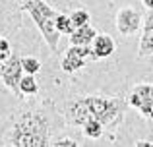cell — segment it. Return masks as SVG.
I'll use <instances>...</instances> for the list:
<instances>
[{
	"instance_id": "cell-1",
	"label": "cell",
	"mask_w": 153,
	"mask_h": 147,
	"mask_svg": "<svg viewBox=\"0 0 153 147\" xmlns=\"http://www.w3.org/2000/svg\"><path fill=\"white\" fill-rule=\"evenodd\" d=\"M10 145L18 147H43L49 143V122L39 112L22 114L10 136Z\"/></svg>"
},
{
	"instance_id": "cell-2",
	"label": "cell",
	"mask_w": 153,
	"mask_h": 147,
	"mask_svg": "<svg viewBox=\"0 0 153 147\" xmlns=\"http://www.w3.org/2000/svg\"><path fill=\"white\" fill-rule=\"evenodd\" d=\"M22 10L31 14L33 21L37 23V27L41 29L47 45H49L51 50L54 52V50L58 49V39H60V33L56 31V16H58V12L52 10L49 4L43 2V0H25Z\"/></svg>"
},
{
	"instance_id": "cell-3",
	"label": "cell",
	"mask_w": 153,
	"mask_h": 147,
	"mask_svg": "<svg viewBox=\"0 0 153 147\" xmlns=\"http://www.w3.org/2000/svg\"><path fill=\"white\" fill-rule=\"evenodd\" d=\"M91 109L93 118L103 122L105 128H114L124 118V103L118 97H103V95H89L85 97Z\"/></svg>"
},
{
	"instance_id": "cell-4",
	"label": "cell",
	"mask_w": 153,
	"mask_h": 147,
	"mask_svg": "<svg viewBox=\"0 0 153 147\" xmlns=\"http://www.w3.org/2000/svg\"><path fill=\"white\" fill-rule=\"evenodd\" d=\"M128 105L146 120H153V83H136L128 95Z\"/></svg>"
},
{
	"instance_id": "cell-5",
	"label": "cell",
	"mask_w": 153,
	"mask_h": 147,
	"mask_svg": "<svg viewBox=\"0 0 153 147\" xmlns=\"http://www.w3.org/2000/svg\"><path fill=\"white\" fill-rule=\"evenodd\" d=\"M85 60H97L91 45H70L60 66H62V70L66 74H74L85 66Z\"/></svg>"
},
{
	"instance_id": "cell-6",
	"label": "cell",
	"mask_w": 153,
	"mask_h": 147,
	"mask_svg": "<svg viewBox=\"0 0 153 147\" xmlns=\"http://www.w3.org/2000/svg\"><path fill=\"white\" fill-rule=\"evenodd\" d=\"M22 72H23V66H22V58L10 54L8 60H4L2 70H0V75H2L6 87H10L18 97H22V91H19V79H22Z\"/></svg>"
},
{
	"instance_id": "cell-7",
	"label": "cell",
	"mask_w": 153,
	"mask_h": 147,
	"mask_svg": "<svg viewBox=\"0 0 153 147\" xmlns=\"http://www.w3.org/2000/svg\"><path fill=\"white\" fill-rule=\"evenodd\" d=\"M142 21H143L142 14L138 10H134V8H120L116 12V29L124 37L136 35V31L140 29Z\"/></svg>"
},
{
	"instance_id": "cell-8",
	"label": "cell",
	"mask_w": 153,
	"mask_h": 147,
	"mask_svg": "<svg viewBox=\"0 0 153 147\" xmlns=\"http://www.w3.org/2000/svg\"><path fill=\"white\" fill-rule=\"evenodd\" d=\"M64 114H66V122L70 126H83L89 118H93L85 97H79V99L70 101L66 105V112H64Z\"/></svg>"
},
{
	"instance_id": "cell-9",
	"label": "cell",
	"mask_w": 153,
	"mask_h": 147,
	"mask_svg": "<svg viewBox=\"0 0 153 147\" xmlns=\"http://www.w3.org/2000/svg\"><path fill=\"white\" fill-rule=\"evenodd\" d=\"M153 54V10L147 12V16L143 18V35L140 41V49H138V56L146 58Z\"/></svg>"
},
{
	"instance_id": "cell-10",
	"label": "cell",
	"mask_w": 153,
	"mask_h": 147,
	"mask_svg": "<svg viewBox=\"0 0 153 147\" xmlns=\"http://www.w3.org/2000/svg\"><path fill=\"white\" fill-rule=\"evenodd\" d=\"M91 49H93V54H95V58H107V56H111L112 52H114V41H112V37L111 35H107V33H103V35H95V39L91 41Z\"/></svg>"
},
{
	"instance_id": "cell-11",
	"label": "cell",
	"mask_w": 153,
	"mask_h": 147,
	"mask_svg": "<svg viewBox=\"0 0 153 147\" xmlns=\"http://www.w3.org/2000/svg\"><path fill=\"white\" fill-rule=\"evenodd\" d=\"M95 35H97V31L93 27H89V23L82 27H76L70 33V45H91Z\"/></svg>"
},
{
	"instance_id": "cell-12",
	"label": "cell",
	"mask_w": 153,
	"mask_h": 147,
	"mask_svg": "<svg viewBox=\"0 0 153 147\" xmlns=\"http://www.w3.org/2000/svg\"><path fill=\"white\" fill-rule=\"evenodd\" d=\"M82 128H83V136L89 137V140H99V137L103 136V132H105L103 122H99L97 118H89Z\"/></svg>"
},
{
	"instance_id": "cell-13",
	"label": "cell",
	"mask_w": 153,
	"mask_h": 147,
	"mask_svg": "<svg viewBox=\"0 0 153 147\" xmlns=\"http://www.w3.org/2000/svg\"><path fill=\"white\" fill-rule=\"evenodd\" d=\"M19 91L23 95H35L39 91V85L35 81V74H25L19 79Z\"/></svg>"
},
{
	"instance_id": "cell-14",
	"label": "cell",
	"mask_w": 153,
	"mask_h": 147,
	"mask_svg": "<svg viewBox=\"0 0 153 147\" xmlns=\"http://www.w3.org/2000/svg\"><path fill=\"white\" fill-rule=\"evenodd\" d=\"M56 31H58L60 35H70L72 31H74L70 16H66V14H58L56 16Z\"/></svg>"
},
{
	"instance_id": "cell-15",
	"label": "cell",
	"mask_w": 153,
	"mask_h": 147,
	"mask_svg": "<svg viewBox=\"0 0 153 147\" xmlns=\"http://www.w3.org/2000/svg\"><path fill=\"white\" fill-rule=\"evenodd\" d=\"M70 19H72L74 29H76V27H82V25H87V23H89V12L76 10V12H72V14H70Z\"/></svg>"
},
{
	"instance_id": "cell-16",
	"label": "cell",
	"mask_w": 153,
	"mask_h": 147,
	"mask_svg": "<svg viewBox=\"0 0 153 147\" xmlns=\"http://www.w3.org/2000/svg\"><path fill=\"white\" fill-rule=\"evenodd\" d=\"M22 66H23V72L25 74H37L41 70V62L33 56H23L22 58Z\"/></svg>"
},
{
	"instance_id": "cell-17",
	"label": "cell",
	"mask_w": 153,
	"mask_h": 147,
	"mask_svg": "<svg viewBox=\"0 0 153 147\" xmlns=\"http://www.w3.org/2000/svg\"><path fill=\"white\" fill-rule=\"evenodd\" d=\"M52 145H56V147H76V145H79L78 141H74V140H70V137H62V140H58L56 143H52Z\"/></svg>"
},
{
	"instance_id": "cell-18",
	"label": "cell",
	"mask_w": 153,
	"mask_h": 147,
	"mask_svg": "<svg viewBox=\"0 0 153 147\" xmlns=\"http://www.w3.org/2000/svg\"><path fill=\"white\" fill-rule=\"evenodd\" d=\"M0 54H4V56H10V54H12L10 43H8L6 39H0Z\"/></svg>"
},
{
	"instance_id": "cell-19",
	"label": "cell",
	"mask_w": 153,
	"mask_h": 147,
	"mask_svg": "<svg viewBox=\"0 0 153 147\" xmlns=\"http://www.w3.org/2000/svg\"><path fill=\"white\" fill-rule=\"evenodd\" d=\"M136 145H138V147H153V143H151V141H143V140L136 141Z\"/></svg>"
},
{
	"instance_id": "cell-20",
	"label": "cell",
	"mask_w": 153,
	"mask_h": 147,
	"mask_svg": "<svg viewBox=\"0 0 153 147\" xmlns=\"http://www.w3.org/2000/svg\"><path fill=\"white\" fill-rule=\"evenodd\" d=\"M142 4L147 8V10H153V0H142Z\"/></svg>"
},
{
	"instance_id": "cell-21",
	"label": "cell",
	"mask_w": 153,
	"mask_h": 147,
	"mask_svg": "<svg viewBox=\"0 0 153 147\" xmlns=\"http://www.w3.org/2000/svg\"><path fill=\"white\" fill-rule=\"evenodd\" d=\"M10 56H4V54H0V70H2V64H4V60H8Z\"/></svg>"
}]
</instances>
